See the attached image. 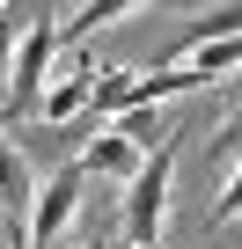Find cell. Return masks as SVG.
Listing matches in <instances>:
<instances>
[{"instance_id":"cell-1","label":"cell","mask_w":242,"mask_h":249,"mask_svg":"<svg viewBox=\"0 0 242 249\" xmlns=\"http://www.w3.org/2000/svg\"><path fill=\"white\" fill-rule=\"evenodd\" d=\"M169 176H176V132L154 140L125 183V242L132 249H162V227H169Z\"/></svg>"},{"instance_id":"cell-2","label":"cell","mask_w":242,"mask_h":249,"mask_svg":"<svg viewBox=\"0 0 242 249\" xmlns=\"http://www.w3.org/2000/svg\"><path fill=\"white\" fill-rule=\"evenodd\" d=\"M52 52H59V15L44 0L37 22L15 37V59H8V88H0V110H8V117H37V95L52 81Z\"/></svg>"},{"instance_id":"cell-3","label":"cell","mask_w":242,"mask_h":249,"mask_svg":"<svg viewBox=\"0 0 242 249\" xmlns=\"http://www.w3.org/2000/svg\"><path fill=\"white\" fill-rule=\"evenodd\" d=\"M81 205H88V169L81 161H59L44 176V191L30 198V213H22V242L30 249H59V234L81 220Z\"/></svg>"},{"instance_id":"cell-4","label":"cell","mask_w":242,"mask_h":249,"mask_svg":"<svg viewBox=\"0 0 242 249\" xmlns=\"http://www.w3.org/2000/svg\"><path fill=\"white\" fill-rule=\"evenodd\" d=\"M88 73H95V59L74 52V73H66V81H44V95H37V124H66V117H81V110H88Z\"/></svg>"},{"instance_id":"cell-5","label":"cell","mask_w":242,"mask_h":249,"mask_svg":"<svg viewBox=\"0 0 242 249\" xmlns=\"http://www.w3.org/2000/svg\"><path fill=\"white\" fill-rule=\"evenodd\" d=\"M74 161H81L88 176H103V183H132V169H140V147H132V140H117V132H103V140H88Z\"/></svg>"},{"instance_id":"cell-6","label":"cell","mask_w":242,"mask_h":249,"mask_svg":"<svg viewBox=\"0 0 242 249\" xmlns=\"http://www.w3.org/2000/svg\"><path fill=\"white\" fill-rule=\"evenodd\" d=\"M30 198H37V183H30V161H22V147L0 132V220H22L30 213Z\"/></svg>"},{"instance_id":"cell-7","label":"cell","mask_w":242,"mask_h":249,"mask_svg":"<svg viewBox=\"0 0 242 249\" xmlns=\"http://www.w3.org/2000/svg\"><path fill=\"white\" fill-rule=\"evenodd\" d=\"M132 8H140V0H81V15H74V22H59V44H66V52H81L95 30H110L117 15H132Z\"/></svg>"},{"instance_id":"cell-8","label":"cell","mask_w":242,"mask_h":249,"mask_svg":"<svg viewBox=\"0 0 242 249\" xmlns=\"http://www.w3.org/2000/svg\"><path fill=\"white\" fill-rule=\"evenodd\" d=\"M110 132H117V140H132V147L147 154L154 140H169V117H162V110H117V124H110Z\"/></svg>"},{"instance_id":"cell-9","label":"cell","mask_w":242,"mask_h":249,"mask_svg":"<svg viewBox=\"0 0 242 249\" xmlns=\"http://www.w3.org/2000/svg\"><path fill=\"white\" fill-rule=\"evenodd\" d=\"M15 37H22V30H8V22H0V88H8V59H15Z\"/></svg>"},{"instance_id":"cell-10","label":"cell","mask_w":242,"mask_h":249,"mask_svg":"<svg viewBox=\"0 0 242 249\" xmlns=\"http://www.w3.org/2000/svg\"><path fill=\"white\" fill-rule=\"evenodd\" d=\"M74 249H110V234H103V227H88V234H81Z\"/></svg>"},{"instance_id":"cell-11","label":"cell","mask_w":242,"mask_h":249,"mask_svg":"<svg viewBox=\"0 0 242 249\" xmlns=\"http://www.w3.org/2000/svg\"><path fill=\"white\" fill-rule=\"evenodd\" d=\"M0 8H8V0H0Z\"/></svg>"}]
</instances>
